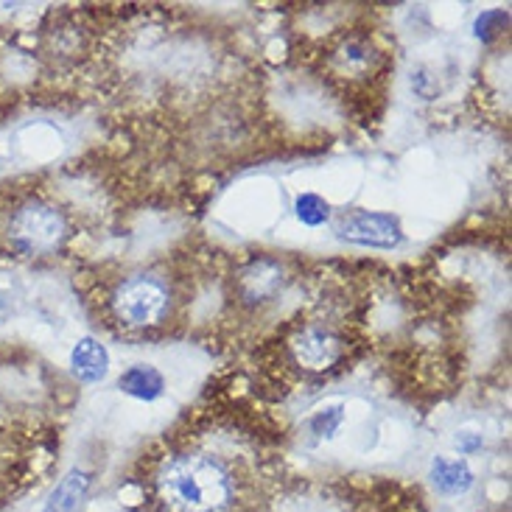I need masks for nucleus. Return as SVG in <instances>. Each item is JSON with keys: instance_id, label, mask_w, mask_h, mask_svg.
<instances>
[{"instance_id": "f257e3e1", "label": "nucleus", "mask_w": 512, "mask_h": 512, "mask_svg": "<svg viewBox=\"0 0 512 512\" xmlns=\"http://www.w3.org/2000/svg\"><path fill=\"white\" fill-rule=\"evenodd\" d=\"M154 512H250L252 473L213 448H174L154 459L146 476Z\"/></svg>"}, {"instance_id": "f03ea898", "label": "nucleus", "mask_w": 512, "mask_h": 512, "mask_svg": "<svg viewBox=\"0 0 512 512\" xmlns=\"http://www.w3.org/2000/svg\"><path fill=\"white\" fill-rule=\"evenodd\" d=\"M68 213L37 191L0 199V252L14 258H48L68 244Z\"/></svg>"}, {"instance_id": "7ed1b4c3", "label": "nucleus", "mask_w": 512, "mask_h": 512, "mask_svg": "<svg viewBox=\"0 0 512 512\" xmlns=\"http://www.w3.org/2000/svg\"><path fill=\"white\" fill-rule=\"evenodd\" d=\"M112 319L124 331H152L168 322L174 311V291L166 277L140 275L124 277L110 294Z\"/></svg>"}, {"instance_id": "20e7f679", "label": "nucleus", "mask_w": 512, "mask_h": 512, "mask_svg": "<svg viewBox=\"0 0 512 512\" xmlns=\"http://www.w3.org/2000/svg\"><path fill=\"white\" fill-rule=\"evenodd\" d=\"M339 238L359 247L375 250H395L403 244V227L392 213H373V210H350L336 224Z\"/></svg>"}, {"instance_id": "39448f33", "label": "nucleus", "mask_w": 512, "mask_h": 512, "mask_svg": "<svg viewBox=\"0 0 512 512\" xmlns=\"http://www.w3.org/2000/svg\"><path fill=\"white\" fill-rule=\"evenodd\" d=\"M291 353L300 367L319 373L342 359V339L322 325H308L291 339Z\"/></svg>"}, {"instance_id": "423d86ee", "label": "nucleus", "mask_w": 512, "mask_h": 512, "mask_svg": "<svg viewBox=\"0 0 512 512\" xmlns=\"http://www.w3.org/2000/svg\"><path fill=\"white\" fill-rule=\"evenodd\" d=\"M110 350L101 345L93 336L79 339L73 350H70V370L76 375L79 384H98L110 375Z\"/></svg>"}, {"instance_id": "0eeeda50", "label": "nucleus", "mask_w": 512, "mask_h": 512, "mask_svg": "<svg viewBox=\"0 0 512 512\" xmlns=\"http://www.w3.org/2000/svg\"><path fill=\"white\" fill-rule=\"evenodd\" d=\"M118 389L135 401L152 403L166 392V378L152 364H132L118 378Z\"/></svg>"}, {"instance_id": "6e6552de", "label": "nucleus", "mask_w": 512, "mask_h": 512, "mask_svg": "<svg viewBox=\"0 0 512 512\" xmlns=\"http://www.w3.org/2000/svg\"><path fill=\"white\" fill-rule=\"evenodd\" d=\"M280 275H283L280 263L272 261V258H255L241 272V291H244V297L252 300V303H261L266 297H272L280 289V280H283Z\"/></svg>"}, {"instance_id": "1a4fd4ad", "label": "nucleus", "mask_w": 512, "mask_h": 512, "mask_svg": "<svg viewBox=\"0 0 512 512\" xmlns=\"http://www.w3.org/2000/svg\"><path fill=\"white\" fill-rule=\"evenodd\" d=\"M87 490H90V473L82 471V468H73L59 479V485L54 487L51 499L45 501L42 512H82Z\"/></svg>"}, {"instance_id": "9d476101", "label": "nucleus", "mask_w": 512, "mask_h": 512, "mask_svg": "<svg viewBox=\"0 0 512 512\" xmlns=\"http://www.w3.org/2000/svg\"><path fill=\"white\" fill-rule=\"evenodd\" d=\"M431 479L434 487L445 493V496H459L473 485V471L468 468L465 459H437L431 468Z\"/></svg>"}, {"instance_id": "9b49d317", "label": "nucleus", "mask_w": 512, "mask_h": 512, "mask_svg": "<svg viewBox=\"0 0 512 512\" xmlns=\"http://www.w3.org/2000/svg\"><path fill=\"white\" fill-rule=\"evenodd\" d=\"M297 219L305 224V227H322V224L331 219V208H328V202L317 194H303L297 199Z\"/></svg>"}, {"instance_id": "f8f14e48", "label": "nucleus", "mask_w": 512, "mask_h": 512, "mask_svg": "<svg viewBox=\"0 0 512 512\" xmlns=\"http://www.w3.org/2000/svg\"><path fill=\"white\" fill-rule=\"evenodd\" d=\"M342 420H345V406L342 403L325 406V409H319L317 415L311 417V431L317 437H333L339 431V426H342Z\"/></svg>"}, {"instance_id": "ddd939ff", "label": "nucleus", "mask_w": 512, "mask_h": 512, "mask_svg": "<svg viewBox=\"0 0 512 512\" xmlns=\"http://www.w3.org/2000/svg\"><path fill=\"white\" fill-rule=\"evenodd\" d=\"M504 26H507V14L485 12L479 20H476V34H479L482 40H490V37H493V34H499Z\"/></svg>"}, {"instance_id": "4468645a", "label": "nucleus", "mask_w": 512, "mask_h": 512, "mask_svg": "<svg viewBox=\"0 0 512 512\" xmlns=\"http://www.w3.org/2000/svg\"><path fill=\"white\" fill-rule=\"evenodd\" d=\"M457 448L462 454H473L482 448V437H468V434H459L457 437Z\"/></svg>"}]
</instances>
